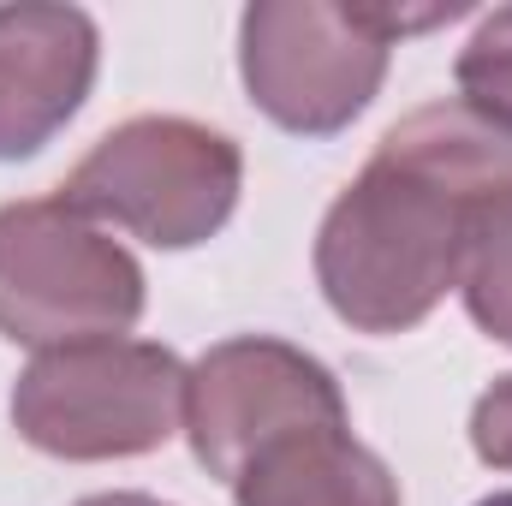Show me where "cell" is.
Segmentation results:
<instances>
[{
	"label": "cell",
	"instance_id": "13",
	"mask_svg": "<svg viewBox=\"0 0 512 506\" xmlns=\"http://www.w3.org/2000/svg\"><path fill=\"white\" fill-rule=\"evenodd\" d=\"M477 506H512V495H495V501H477Z\"/></svg>",
	"mask_w": 512,
	"mask_h": 506
},
{
	"label": "cell",
	"instance_id": "5",
	"mask_svg": "<svg viewBox=\"0 0 512 506\" xmlns=\"http://www.w3.org/2000/svg\"><path fill=\"white\" fill-rule=\"evenodd\" d=\"M334 411H346L334 376L274 340L221 346L185 381V417H191L197 459L209 471H221L227 483L268 435H280L286 423H304V417H334Z\"/></svg>",
	"mask_w": 512,
	"mask_h": 506
},
{
	"label": "cell",
	"instance_id": "12",
	"mask_svg": "<svg viewBox=\"0 0 512 506\" xmlns=\"http://www.w3.org/2000/svg\"><path fill=\"white\" fill-rule=\"evenodd\" d=\"M84 506H155V501H143V495H102V501H84Z\"/></svg>",
	"mask_w": 512,
	"mask_h": 506
},
{
	"label": "cell",
	"instance_id": "7",
	"mask_svg": "<svg viewBox=\"0 0 512 506\" xmlns=\"http://www.w3.org/2000/svg\"><path fill=\"white\" fill-rule=\"evenodd\" d=\"M96 72V30L84 12H0V155H30L72 120Z\"/></svg>",
	"mask_w": 512,
	"mask_h": 506
},
{
	"label": "cell",
	"instance_id": "10",
	"mask_svg": "<svg viewBox=\"0 0 512 506\" xmlns=\"http://www.w3.org/2000/svg\"><path fill=\"white\" fill-rule=\"evenodd\" d=\"M459 84L471 90V108L495 126H512V12L489 18V30L459 60Z\"/></svg>",
	"mask_w": 512,
	"mask_h": 506
},
{
	"label": "cell",
	"instance_id": "11",
	"mask_svg": "<svg viewBox=\"0 0 512 506\" xmlns=\"http://www.w3.org/2000/svg\"><path fill=\"white\" fill-rule=\"evenodd\" d=\"M471 435H477V453H483L489 465H512V376L501 381L495 393H483Z\"/></svg>",
	"mask_w": 512,
	"mask_h": 506
},
{
	"label": "cell",
	"instance_id": "2",
	"mask_svg": "<svg viewBox=\"0 0 512 506\" xmlns=\"http://www.w3.org/2000/svg\"><path fill=\"white\" fill-rule=\"evenodd\" d=\"M143 310V280L126 251L102 245L66 203L0 209V328L24 346L114 340Z\"/></svg>",
	"mask_w": 512,
	"mask_h": 506
},
{
	"label": "cell",
	"instance_id": "1",
	"mask_svg": "<svg viewBox=\"0 0 512 506\" xmlns=\"http://www.w3.org/2000/svg\"><path fill=\"white\" fill-rule=\"evenodd\" d=\"M512 191V131L489 114L423 108L387 131L370 173L334 203L322 227L328 304L370 328H411L459 274L483 203Z\"/></svg>",
	"mask_w": 512,
	"mask_h": 506
},
{
	"label": "cell",
	"instance_id": "9",
	"mask_svg": "<svg viewBox=\"0 0 512 506\" xmlns=\"http://www.w3.org/2000/svg\"><path fill=\"white\" fill-rule=\"evenodd\" d=\"M465 304L471 316L512 346V191L483 203L465 239Z\"/></svg>",
	"mask_w": 512,
	"mask_h": 506
},
{
	"label": "cell",
	"instance_id": "3",
	"mask_svg": "<svg viewBox=\"0 0 512 506\" xmlns=\"http://www.w3.org/2000/svg\"><path fill=\"white\" fill-rule=\"evenodd\" d=\"M185 405V376L155 346H60L48 352L12 393L18 429L66 459H108L143 453L173 435V417Z\"/></svg>",
	"mask_w": 512,
	"mask_h": 506
},
{
	"label": "cell",
	"instance_id": "4",
	"mask_svg": "<svg viewBox=\"0 0 512 506\" xmlns=\"http://www.w3.org/2000/svg\"><path fill=\"white\" fill-rule=\"evenodd\" d=\"M239 191V155L227 137L185 120H137L102 137V149L66 179L60 203L114 215L149 245H197L215 233Z\"/></svg>",
	"mask_w": 512,
	"mask_h": 506
},
{
	"label": "cell",
	"instance_id": "8",
	"mask_svg": "<svg viewBox=\"0 0 512 506\" xmlns=\"http://www.w3.org/2000/svg\"><path fill=\"white\" fill-rule=\"evenodd\" d=\"M239 506H399L387 471L352 447L346 411L286 423L233 471Z\"/></svg>",
	"mask_w": 512,
	"mask_h": 506
},
{
	"label": "cell",
	"instance_id": "6",
	"mask_svg": "<svg viewBox=\"0 0 512 506\" xmlns=\"http://www.w3.org/2000/svg\"><path fill=\"white\" fill-rule=\"evenodd\" d=\"M382 66H387V42L364 36V12H340V30H334L328 54H298L256 12L245 18V78H251L256 102L292 131L346 126L370 102Z\"/></svg>",
	"mask_w": 512,
	"mask_h": 506
}]
</instances>
